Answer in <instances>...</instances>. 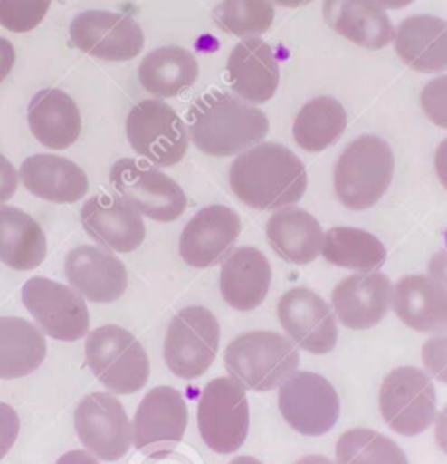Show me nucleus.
<instances>
[{
    "label": "nucleus",
    "instance_id": "obj_12",
    "mask_svg": "<svg viewBox=\"0 0 447 464\" xmlns=\"http://www.w3.org/2000/svg\"><path fill=\"white\" fill-rule=\"evenodd\" d=\"M22 301L49 337L72 343L87 335V304L83 297L67 285L34 276L24 283Z\"/></svg>",
    "mask_w": 447,
    "mask_h": 464
},
{
    "label": "nucleus",
    "instance_id": "obj_26",
    "mask_svg": "<svg viewBox=\"0 0 447 464\" xmlns=\"http://www.w3.org/2000/svg\"><path fill=\"white\" fill-rule=\"evenodd\" d=\"M398 58L418 72L447 71V22L433 14H413L395 33Z\"/></svg>",
    "mask_w": 447,
    "mask_h": 464
},
{
    "label": "nucleus",
    "instance_id": "obj_15",
    "mask_svg": "<svg viewBox=\"0 0 447 464\" xmlns=\"http://www.w3.org/2000/svg\"><path fill=\"white\" fill-rule=\"evenodd\" d=\"M186 422L188 410L181 392L170 386H156L136 410L132 442L136 450L147 455H165L181 442Z\"/></svg>",
    "mask_w": 447,
    "mask_h": 464
},
{
    "label": "nucleus",
    "instance_id": "obj_45",
    "mask_svg": "<svg viewBox=\"0 0 447 464\" xmlns=\"http://www.w3.org/2000/svg\"><path fill=\"white\" fill-rule=\"evenodd\" d=\"M434 439L438 448L447 455V406L438 413L436 417V428H434Z\"/></svg>",
    "mask_w": 447,
    "mask_h": 464
},
{
    "label": "nucleus",
    "instance_id": "obj_25",
    "mask_svg": "<svg viewBox=\"0 0 447 464\" xmlns=\"http://www.w3.org/2000/svg\"><path fill=\"white\" fill-rule=\"evenodd\" d=\"M18 174L31 194L52 203H74L89 188L83 169L58 154H33L22 161Z\"/></svg>",
    "mask_w": 447,
    "mask_h": 464
},
{
    "label": "nucleus",
    "instance_id": "obj_30",
    "mask_svg": "<svg viewBox=\"0 0 447 464\" xmlns=\"http://www.w3.org/2000/svg\"><path fill=\"white\" fill-rule=\"evenodd\" d=\"M47 252L42 227L27 212L0 205V261L14 270L36 268Z\"/></svg>",
    "mask_w": 447,
    "mask_h": 464
},
{
    "label": "nucleus",
    "instance_id": "obj_44",
    "mask_svg": "<svg viewBox=\"0 0 447 464\" xmlns=\"http://www.w3.org/2000/svg\"><path fill=\"white\" fill-rule=\"evenodd\" d=\"M434 169L438 174V179L447 188V138L438 145L434 154Z\"/></svg>",
    "mask_w": 447,
    "mask_h": 464
},
{
    "label": "nucleus",
    "instance_id": "obj_17",
    "mask_svg": "<svg viewBox=\"0 0 447 464\" xmlns=\"http://www.w3.org/2000/svg\"><path fill=\"white\" fill-rule=\"evenodd\" d=\"M241 232L239 214L224 205H208L197 210L179 236V254L194 268L221 263Z\"/></svg>",
    "mask_w": 447,
    "mask_h": 464
},
{
    "label": "nucleus",
    "instance_id": "obj_6",
    "mask_svg": "<svg viewBox=\"0 0 447 464\" xmlns=\"http://www.w3.org/2000/svg\"><path fill=\"white\" fill-rule=\"evenodd\" d=\"M250 410L244 388L232 377L204 384L197 404V428L203 442L215 453L237 451L248 435Z\"/></svg>",
    "mask_w": 447,
    "mask_h": 464
},
{
    "label": "nucleus",
    "instance_id": "obj_39",
    "mask_svg": "<svg viewBox=\"0 0 447 464\" xmlns=\"http://www.w3.org/2000/svg\"><path fill=\"white\" fill-rule=\"evenodd\" d=\"M20 431V419L13 406L0 402V459L13 448Z\"/></svg>",
    "mask_w": 447,
    "mask_h": 464
},
{
    "label": "nucleus",
    "instance_id": "obj_23",
    "mask_svg": "<svg viewBox=\"0 0 447 464\" xmlns=\"http://www.w3.org/2000/svg\"><path fill=\"white\" fill-rule=\"evenodd\" d=\"M271 283V268L266 256L255 246H239L228 254L221 266L219 288L223 299L239 312L257 308Z\"/></svg>",
    "mask_w": 447,
    "mask_h": 464
},
{
    "label": "nucleus",
    "instance_id": "obj_10",
    "mask_svg": "<svg viewBox=\"0 0 447 464\" xmlns=\"http://www.w3.org/2000/svg\"><path fill=\"white\" fill-rule=\"evenodd\" d=\"M127 140L147 161L170 167L183 160L188 149V129L181 116L165 102H138L127 116Z\"/></svg>",
    "mask_w": 447,
    "mask_h": 464
},
{
    "label": "nucleus",
    "instance_id": "obj_4",
    "mask_svg": "<svg viewBox=\"0 0 447 464\" xmlns=\"http://www.w3.org/2000/svg\"><path fill=\"white\" fill-rule=\"evenodd\" d=\"M395 156L389 143L375 134L353 140L338 156L333 187L340 203L351 210L373 207L389 188Z\"/></svg>",
    "mask_w": 447,
    "mask_h": 464
},
{
    "label": "nucleus",
    "instance_id": "obj_22",
    "mask_svg": "<svg viewBox=\"0 0 447 464\" xmlns=\"http://www.w3.org/2000/svg\"><path fill=\"white\" fill-rule=\"evenodd\" d=\"M226 72L233 92L252 103L268 102L279 85L277 56L271 45L257 36L246 38L232 49Z\"/></svg>",
    "mask_w": 447,
    "mask_h": 464
},
{
    "label": "nucleus",
    "instance_id": "obj_7",
    "mask_svg": "<svg viewBox=\"0 0 447 464\" xmlns=\"http://www.w3.org/2000/svg\"><path fill=\"white\" fill-rule=\"evenodd\" d=\"M384 422L404 437L425 431L436 417V392L431 375L416 366L391 370L378 393Z\"/></svg>",
    "mask_w": 447,
    "mask_h": 464
},
{
    "label": "nucleus",
    "instance_id": "obj_9",
    "mask_svg": "<svg viewBox=\"0 0 447 464\" xmlns=\"http://www.w3.org/2000/svg\"><path fill=\"white\" fill-rule=\"evenodd\" d=\"M109 179L123 199L154 221H174L186 208L181 185L145 161L121 158L110 167Z\"/></svg>",
    "mask_w": 447,
    "mask_h": 464
},
{
    "label": "nucleus",
    "instance_id": "obj_40",
    "mask_svg": "<svg viewBox=\"0 0 447 464\" xmlns=\"http://www.w3.org/2000/svg\"><path fill=\"white\" fill-rule=\"evenodd\" d=\"M18 187V172L14 170L13 163L0 154V205L14 196Z\"/></svg>",
    "mask_w": 447,
    "mask_h": 464
},
{
    "label": "nucleus",
    "instance_id": "obj_13",
    "mask_svg": "<svg viewBox=\"0 0 447 464\" xmlns=\"http://www.w3.org/2000/svg\"><path fill=\"white\" fill-rule=\"evenodd\" d=\"M74 428L81 444L107 462L119 460L132 444V428L121 402L103 392L85 395L74 411Z\"/></svg>",
    "mask_w": 447,
    "mask_h": 464
},
{
    "label": "nucleus",
    "instance_id": "obj_18",
    "mask_svg": "<svg viewBox=\"0 0 447 464\" xmlns=\"http://www.w3.org/2000/svg\"><path fill=\"white\" fill-rule=\"evenodd\" d=\"M80 219L96 243L116 252L136 250L147 234L139 210L121 196H90L80 210Z\"/></svg>",
    "mask_w": 447,
    "mask_h": 464
},
{
    "label": "nucleus",
    "instance_id": "obj_48",
    "mask_svg": "<svg viewBox=\"0 0 447 464\" xmlns=\"http://www.w3.org/2000/svg\"><path fill=\"white\" fill-rule=\"evenodd\" d=\"M270 2H275V4H279L282 7H300V5H306V4H309L313 0H270Z\"/></svg>",
    "mask_w": 447,
    "mask_h": 464
},
{
    "label": "nucleus",
    "instance_id": "obj_49",
    "mask_svg": "<svg viewBox=\"0 0 447 464\" xmlns=\"http://www.w3.org/2000/svg\"><path fill=\"white\" fill-rule=\"evenodd\" d=\"M228 464H262V462L257 460L255 457H250V455H239V457L232 459Z\"/></svg>",
    "mask_w": 447,
    "mask_h": 464
},
{
    "label": "nucleus",
    "instance_id": "obj_46",
    "mask_svg": "<svg viewBox=\"0 0 447 464\" xmlns=\"http://www.w3.org/2000/svg\"><path fill=\"white\" fill-rule=\"evenodd\" d=\"M295 464H333V462L324 455H306L299 459Z\"/></svg>",
    "mask_w": 447,
    "mask_h": 464
},
{
    "label": "nucleus",
    "instance_id": "obj_2",
    "mask_svg": "<svg viewBox=\"0 0 447 464\" xmlns=\"http://www.w3.org/2000/svg\"><path fill=\"white\" fill-rule=\"evenodd\" d=\"M194 145L208 156H233L259 143L270 129L266 114L239 98L210 91L186 112Z\"/></svg>",
    "mask_w": 447,
    "mask_h": 464
},
{
    "label": "nucleus",
    "instance_id": "obj_28",
    "mask_svg": "<svg viewBox=\"0 0 447 464\" xmlns=\"http://www.w3.org/2000/svg\"><path fill=\"white\" fill-rule=\"evenodd\" d=\"M266 237L279 257L293 265L311 263L322 250L319 221L299 207H282L266 223Z\"/></svg>",
    "mask_w": 447,
    "mask_h": 464
},
{
    "label": "nucleus",
    "instance_id": "obj_41",
    "mask_svg": "<svg viewBox=\"0 0 447 464\" xmlns=\"http://www.w3.org/2000/svg\"><path fill=\"white\" fill-rule=\"evenodd\" d=\"M14 65V47L7 38L0 36V83L7 78Z\"/></svg>",
    "mask_w": 447,
    "mask_h": 464
},
{
    "label": "nucleus",
    "instance_id": "obj_31",
    "mask_svg": "<svg viewBox=\"0 0 447 464\" xmlns=\"http://www.w3.org/2000/svg\"><path fill=\"white\" fill-rule=\"evenodd\" d=\"M47 344L42 332L22 317H0V379L33 373L45 359Z\"/></svg>",
    "mask_w": 447,
    "mask_h": 464
},
{
    "label": "nucleus",
    "instance_id": "obj_14",
    "mask_svg": "<svg viewBox=\"0 0 447 464\" xmlns=\"http://www.w3.org/2000/svg\"><path fill=\"white\" fill-rule=\"evenodd\" d=\"M69 36L74 47L107 62L132 60L145 44V34L132 16L100 9L80 13L71 22Z\"/></svg>",
    "mask_w": 447,
    "mask_h": 464
},
{
    "label": "nucleus",
    "instance_id": "obj_19",
    "mask_svg": "<svg viewBox=\"0 0 447 464\" xmlns=\"http://www.w3.org/2000/svg\"><path fill=\"white\" fill-rule=\"evenodd\" d=\"M65 276L71 286L92 303H112L127 290V268L112 252L80 245L65 256Z\"/></svg>",
    "mask_w": 447,
    "mask_h": 464
},
{
    "label": "nucleus",
    "instance_id": "obj_43",
    "mask_svg": "<svg viewBox=\"0 0 447 464\" xmlns=\"http://www.w3.org/2000/svg\"><path fill=\"white\" fill-rule=\"evenodd\" d=\"M56 464H100V462H98V459L94 455H90L85 450H72V451L63 453L56 460Z\"/></svg>",
    "mask_w": 447,
    "mask_h": 464
},
{
    "label": "nucleus",
    "instance_id": "obj_16",
    "mask_svg": "<svg viewBox=\"0 0 447 464\" xmlns=\"http://www.w3.org/2000/svg\"><path fill=\"white\" fill-rule=\"evenodd\" d=\"M277 317L295 344L309 353L335 348L338 328L329 304L313 290L291 288L277 303Z\"/></svg>",
    "mask_w": 447,
    "mask_h": 464
},
{
    "label": "nucleus",
    "instance_id": "obj_36",
    "mask_svg": "<svg viewBox=\"0 0 447 464\" xmlns=\"http://www.w3.org/2000/svg\"><path fill=\"white\" fill-rule=\"evenodd\" d=\"M51 0H0V25L13 33L34 29L47 14Z\"/></svg>",
    "mask_w": 447,
    "mask_h": 464
},
{
    "label": "nucleus",
    "instance_id": "obj_29",
    "mask_svg": "<svg viewBox=\"0 0 447 464\" xmlns=\"http://www.w3.org/2000/svg\"><path fill=\"white\" fill-rule=\"evenodd\" d=\"M199 74L195 56L177 45L150 51L139 63V83L157 98L177 96L194 85Z\"/></svg>",
    "mask_w": 447,
    "mask_h": 464
},
{
    "label": "nucleus",
    "instance_id": "obj_42",
    "mask_svg": "<svg viewBox=\"0 0 447 464\" xmlns=\"http://www.w3.org/2000/svg\"><path fill=\"white\" fill-rule=\"evenodd\" d=\"M429 276L447 285V250L436 252L429 261Z\"/></svg>",
    "mask_w": 447,
    "mask_h": 464
},
{
    "label": "nucleus",
    "instance_id": "obj_24",
    "mask_svg": "<svg viewBox=\"0 0 447 464\" xmlns=\"http://www.w3.org/2000/svg\"><path fill=\"white\" fill-rule=\"evenodd\" d=\"M326 24L349 42L376 51L393 38V24L384 7L375 0H324Z\"/></svg>",
    "mask_w": 447,
    "mask_h": 464
},
{
    "label": "nucleus",
    "instance_id": "obj_34",
    "mask_svg": "<svg viewBox=\"0 0 447 464\" xmlns=\"http://www.w3.org/2000/svg\"><path fill=\"white\" fill-rule=\"evenodd\" d=\"M335 457L338 464H409L393 439L369 428L344 431L337 439Z\"/></svg>",
    "mask_w": 447,
    "mask_h": 464
},
{
    "label": "nucleus",
    "instance_id": "obj_20",
    "mask_svg": "<svg viewBox=\"0 0 447 464\" xmlns=\"http://www.w3.org/2000/svg\"><path fill=\"white\" fill-rule=\"evenodd\" d=\"M389 301L391 281L382 272L347 276L331 292L333 312L349 330L376 326L385 317Z\"/></svg>",
    "mask_w": 447,
    "mask_h": 464
},
{
    "label": "nucleus",
    "instance_id": "obj_47",
    "mask_svg": "<svg viewBox=\"0 0 447 464\" xmlns=\"http://www.w3.org/2000/svg\"><path fill=\"white\" fill-rule=\"evenodd\" d=\"M376 4H380L384 9H400L409 5L413 0H375Z\"/></svg>",
    "mask_w": 447,
    "mask_h": 464
},
{
    "label": "nucleus",
    "instance_id": "obj_38",
    "mask_svg": "<svg viewBox=\"0 0 447 464\" xmlns=\"http://www.w3.org/2000/svg\"><path fill=\"white\" fill-rule=\"evenodd\" d=\"M422 362L429 375L447 384V330L423 343Z\"/></svg>",
    "mask_w": 447,
    "mask_h": 464
},
{
    "label": "nucleus",
    "instance_id": "obj_8",
    "mask_svg": "<svg viewBox=\"0 0 447 464\" xmlns=\"http://www.w3.org/2000/svg\"><path fill=\"white\" fill-rule=\"evenodd\" d=\"M219 337V323L208 308L199 304L181 308L165 335L163 355L168 370L181 379L201 377L217 355Z\"/></svg>",
    "mask_w": 447,
    "mask_h": 464
},
{
    "label": "nucleus",
    "instance_id": "obj_11",
    "mask_svg": "<svg viewBox=\"0 0 447 464\" xmlns=\"http://www.w3.org/2000/svg\"><path fill=\"white\" fill-rule=\"evenodd\" d=\"M279 411L295 431L319 437L328 433L340 413L333 384L313 372H295L279 386Z\"/></svg>",
    "mask_w": 447,
    "mask_h": 464
},
{
    "label": "nucleus",
    "instance_id": "obj_3",
    "mask_svg": "<svg viewBox=\"0 0 447 464\" xmlns=\"http://www.w3.org/2000/svg\"><path fill=\"white\" fill-rule=\"evenodd\" d=\"M299 352L282 334L253 330L239 334L224 350V366L244 390L279 388L299 368Z\"/></svg>",
    "mask_w": 447,
    "mask_h": 464
},
{
    "label": "nucleus",
    "instance_id": "obj_32",
    "mask_svg": "<svg viewBox=\"0 0 447 464\" xmlns=\"http://www.w3.org/2000/svg\"><path fill=\"white\" fill-rule=\"evenodd\" d=\"M346 109L331 96L306 102L293 120V140L308 152L331 147L346 129Z\"/></svg>",
    "mask_w": 447,
    "mask_h": 464
},
{
    "label": "nucleus",
    "instance_id": "obj_37",
    "mask_svg": "<svg viewBox=\"0 0 447 464\" xmlns=\"http://www.w3.org/2000/svg\"><path fill=\"white\" fill-rule=\"evenodd\" d=\"M425 116L438 127L447 129V74L431 80L420 92Z\"/></svg>",
    "mask_w": 447,
    "mask_h": 464
},
{
    "label": "nucleus",
    "instance_id": "obj_5",
    "mask_svg": "<svg viewBox=\"0 0 447 464\" xmlns=\"http://www.w3.org/2000/svg\"><path fill=\"white\" fill-rule=\"evenodd\" d=\"M85 359L96 379L119 395L141 390L150 375L143 344L116 324L100 326L87 335Z\"/></svg>",
    "mask_w": 447,
    "mask_h": 464
},
{
    "label": "nucleus",
    "instance_id": "obj_27",
    "mask_svg": "<svg viewBox=\"0 0 447 464\" xmlns=\"http://www.w3.org/2000/svg\"><path fill=\"white\" fill-rule=\"evenodd\" d=\"M27 121L33 136L45 147L62 150L71 147L81 130L76 102L62 89L38 91L27 107Z\"/></svg>",
    "mask_w": 447,
    "mask_h": 464
},
{
    "label": "nucleus",
    "instance_id": "obj_35",
    "mask_svg": "<svg viewBox=\"0 0 447 464\" xmlns=\"http://www.w3.org/2000/svg\"><path fill=\"white\" fill-rule=\"evenodd\" d=\"M214 22L239 38H253L270 29L275 9L270 0H223L212 11Z\"/></svg>",
    "mask_w": 447,
    "mask_h": 464
},
{
    "label": "nucleus",
    "instance_id": "obj_1",
    "mask_svg": "<svg viewBox=\"0 0 447 464\" xmlns=\"http://www.w3.org/2000/svg\"><path fill=\"white\" fill-rule=\"evenodd\" d=\"M230 188L257 210L282 208L297 203L306 190L308 174L300 158L279 143L253 145L233 160Z\"/></svg>",
    "mask_w": 447,
    "mask_h": 464
},
{
    "label": "nucleus",
    "instance_id": "obj_33",
    "mask_svg": "<svg viewBox=\"0 0 447 464\" xmlns=\"http://www.w3.org/2000/svg\"><path fill=\"white\" fill-rule=\"evenodd\" d=\"M322 257L340 268L371 272L384 265L387 252L384 243L367 230L335 227L324 234Z\"/></svg>",
    "mask_w": 447,
    "mask_h": 464
},
{
    "label": "nucleus",
    "instance_id": "obj_21",
    "mask_svg": "<svg viewBox=\"0 0 447 464\" xmlns=\"http://www.w3.org/2000/svg\"><path fill=\"white\" fill-rule=\"evenodd\" d=\"M391 304L396 317L416 332L447 330V285L433 276L411 274L398 279L391 292Z\"/></svg>",
    "mask_w": 447,
    "mask_h": 464
}]
</instances>
